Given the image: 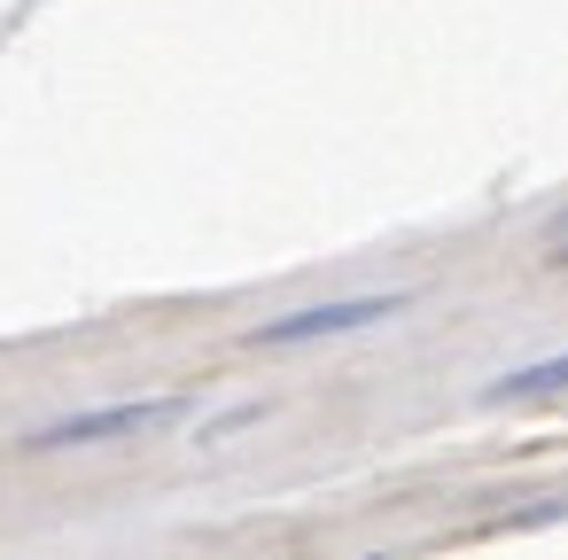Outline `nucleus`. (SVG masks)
Here are the masks:
<instances>
[{
	"label": "nucleus",
	"instance_id": "1",
	"mask_svg": "<svg viewBox=\"0 0 568 560\" xmlns=\"http://www.w3.org/2000/svg\"><path fill=\"white\" fill-rule=\"evenodd\" d=\"M405 296H351V304H312V312H288V319H265L250 343L265 350H288V343H320V335H351V327H382L397 319Z\"/></svg>",
	"mask_w": 568,
	"mask_h": 560
},
{
	"label": "nucleus",
	"instance_id": "2",
	"mask_svg": "<svg viewBox=\"0 0 568 560\" xmlns=\"http://www.w3.org/2000/svg\"><path fill=\"white\" fill-rule=\"evenodd\" d=\"M164 420H180V397H141V405H110V413H79V420L40 428L32 444H40V451H63V444H110V436H133V428H164Z\"/></svg>",
	"mask_w": 568,
	"mask_h": 560
},
{
	"label": "nucleus",
	"instance_id": "4",
	"mask_svg": "<svg viewBox=\"0 0 568 560\" xmlns=\"http://www.w3.org/2000/svg\"><path fill=\"white\" fill-rule=\"evenodd\" d=\"M552 257H560V265H568V218H560V234H552Z\"/></svg>",
	"mask_w": 568,
	"mask_h": 560
},
{
	"label": "nucleus",
	"instance_id": "3",
	"mask_svg": "<svg viewBox=\"0 0 568 560\" xmlns=\"http://www.w3.org/2000/svg\"><path fill=\"white\" fill-rule=\"evenodd\" d=\"M552 389H568V350H560V358H545V366H521V374L490 381L483 397H490V405H521V397H552Z\"/></svg>",
	"mask_w": 568,
	"mask_h": 560
}]
</instances>
